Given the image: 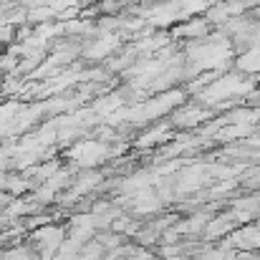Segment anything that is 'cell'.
Instances as JSON below:
<instances>
[{
	"instance_id": "6da1fadb",
	"label": "cell",
	"mask_w": 260,
	"mask_h": 260,
	"mask_svg": "<svg viewBox=\"0 0 260 260\" xmlns=\"http://www.w3.org/2000/svg\"><path fill=\"white\" fill-rule=\"evenodd\" d=\"M51 15H56L53 8H36V10H30L28 20H30V23H41V20H48Z\"/></svg>"
}]
</instances>
